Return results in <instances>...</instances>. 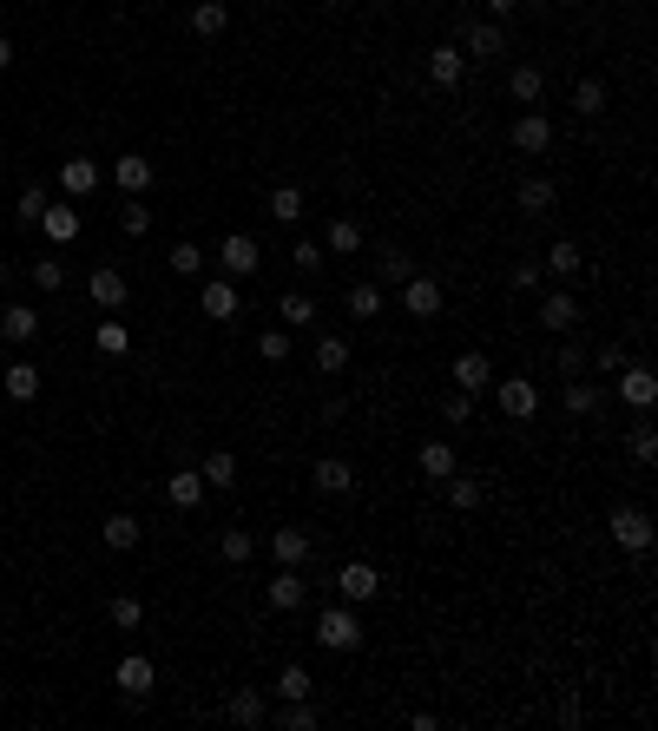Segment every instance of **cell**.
I'll use <instances>...</instances> for the list:
<instances>
[{
    "mask_svg": "<svg viewBox=\"0 0 658 731\" xmlns=\"http://www.w3.org/2000/svg\"><path fill=\"white\" fill-rule=\"evenodd\" d=\"M316 639H323V646L329 652H356L362 646V620H356V606H329V613H323V620H316Z\"/></svg>",
    "mask_w": 658,
    "mask_h": 731,
    "instance_id": "obj_1",
    "label": "cell"
},
{
    "mask_svg": "<svg viewBox=\"0 0 658 731\" xmlns=\"http://www.w3.org/2000/svg\"><path fill=\"white\" fill-rule=\"evenodd\" d=\"M218 264H224V277H257V264H264V244L257 238H244V231H231V238L218 244Z\"/></svg>",
    "mask_w": 658,
    "mask_h": 731,
    "instance_id": "obj_2",
    "label": "cell"
},
{
    "mask_svg": "<svg viewBox=\"0 0 658 731\" xmlns=\"http://www.w3.org/2000/svg\"><path fill=\"white\" fill-rule=\"evenodd\" d=\"M612 541L626 547V554H645V547H652V514L645 508H612Z\"/></svg>",
    "mask_w": 658,
    "mask_h": 731,
    "instance_id": "obj_3",
    "label": "cell"
},
{
    "mask_svg": "<svg viewBox=\"0 0 658 731\" xmlns=\"http://www.w3.org/2000/svg\"><path fill=\"white\" fill-rule=\"evenodd\" d=\"M336 593H343L349 606H362V600H376V593H382V573L369 567V560H349V567L336 573Z\"/></svg>",
    "mask_w": 658,
    "mask_h": 731,
    "instance_id": "obj_4",
    "label": "cell"
},
{
    "mask_svg": "<svg viewBox=\"0 0 658 731\" xmlns=\"http://www.w3.org/2000/svg\"><path fill=\"white\" fill-rule=\"evenodd\" d=\"M487 389H494V402H501L507 415H514V422H527L533 409H540V389H533L527 376H507V382H487Z\"/></svg>",
    "mask_w": 658,
    "mask_h": 731,
    "instance_id": "obj_5",
    "label": "cell"
},
{
    "mask_svg": "<svg viewBox=\"0 0 658 731\" xmlns=\"http://www.w3.org/2000/svg\"><path fill=\"white\" fill-rule=\"evenodd\" d=\"M395 290H402V310H408V317H441V284H435V277H402V284H395Z\"/></svg>",
    "mask_w": 658,
    "mask_h": 731,
    "instance_id": "obj_6",
    "label": "cell"
},
{
    "mask_svg": "<svg viewBox=\"0 0 658 731\" xmlns=\"http://www.w3.org/2000/svg\"><path fill=\"white\" fill-rule=\"evenodd\" d=\"M112 679H119V692H126V699H152L158 672H152V659H145V652H126V659H119V672H112Z\"/></svg>",
    "mask_w": 658,
    "mask_h": 731,
    "instance_id": "obj_7",
    "label": "cell"
},
{
    "mask_svg": "<svg viewBox=\"0 0 658 731\" xmlns=\"http://www.w3.org/2000/svg\"><path fill=\"white\" fill-rule=\"evenodd\" d=\"M303 593H310V580H303V567H277V580L264 587V600L277 606V613H297Z\"/></svg>",
    "mask_w": 658,
    "mask_h": 731,
    "instance_id": "obj_8",
    "label": "cell"
},
{
    "mask_svg": "<svg viewBox=\"0 0 658 731\" xmlns=\"http://www.w3.org/2000/svg\"><path fill=\"white\" fill-rule=\"evenodd\" d=\"M461 40H468V60H501V53H507V27H501V20H474Z\"/></svg>",
    "mask_w": 658,
    "mask_h": 731,
    "instance_id": "obj_9",
    "label": "cell"
},
{
    "mask_svg": "<svg viewBox=\"0 0 658 731\" xmlns=\"http://www.w3.org/2000/svg\"><path fill=\"white\" fill-rule=\"evenodd\" d=\"M204 494H211V488H204V475H198V468H178V475H165V501H172V508H204Z\"/></svg>",
    "mask_w": 658,
    "mask_h": 731,
    "instance_id": "obj_10",
    "label": "cell"
},
{
    "mask_svg": "<svg viewBox=\"0 0 658 731\" xmlns=\"http://www.w3.org/2000/svg\"><path fill=\"white\" fill-rule=\"evenodd\" d=\"M310 481H316L323 494H349V488H356V461H343V455H323V461L310 468Z\"/></svg>",
    "mask_w": 658,
    "mask_h": 731,
    "instance_id": "obj_11",
    "label": "cell"
},
{
    "mask_svg": "<svg viewBox=\"0 0 658 731\" xmlns=\"http://www.w3.org/2000/svg\"><path fill=\"white\" fill-rule=\"evenodd\" d=\"M198 310H204L211 323H231V317H237V284H231V277L204 284V290H198Z\"/></svg>",
    "mask_w": 658,
    "mask_h": 731,
    "instance_id": "obj_12",
    "label": "cell"
},
{
    "mask_svg": "<svg viewBox=\"0 0 658 731\" xmlns=\"http://www.w3.org/2000/svg\"><path fill=\"white\" fill-rule=\"evenodd\" d=\"M112 178H119V191H126V198H145V191H152V159L126 152V159H112Z\"/></svg>",
    "mask_w": 658,
    "mask_h": 731,
    "instance_id": "obj_13",
    "label": "cell"
},
{
    "mask_svg": "<svg viewBox=\"0 0 658 731\" xmlns=\"http://www.w3.org/2000/svg\"><path fill=\"white\" fill-rule=\"evenodd\" d=\"M99 178H106V172H99L93 159H66V165H60V191H66V198H93Z\"/></svg>",
    "mask_w": 658,
    "mask_h": 731,
    "instance_id": "obj_14",
    "label": "cell"
},
{
    "mask_svg": "<svg viewBox=\"0 0 658 731\" xmlns=\"http://www.w3.org/2000/svg\"><path fill=\"white\" fill-rule=\"evenodd\" d=\"M514 205L527 211V218H547V211L560 205V185H553V178H527V185L514 191Z\"/></svg>",
    "mask_w": 658,
    "mask_h": 731,
    "instance_id": "obj_15",
    "label": "cell"
},
{
    "mask_svg": "<svg viewBox=\"0 0 658 731\" xmlns=\"http://www.w3.org/2000/svg\"><path fill=\"white\" fill-rule=\"evenodd\" d=\"M0 336H7V343H33V336H40V310H33V303H7V310H0Z\"/></svg>",
    "mask_w": 658,
    "mask_h": 731,
    "instance_id": "obj_16",
    "label": "cell"
},
{
    "mask_svg": "<svg viewBox=\"0 0 658 731\" xmlns=\"http://www.w3.org/2000/svg\"><path fill=\"white\" fill-rule=\"evenodd\" d=\"M540 323H547L553 336L573 330V323H580V303H573V290H553V297H540Z\"/></svg>",
    "mask_w": 658,
    "mask_h": 731,
    "instance_id": "obj_17",
    "label": "cell"
},
{
    "mask_svg": "<svg viewBox=\"0 0 658 731\" xmlns=\"http://www.w3.org/2000/svg\"><path fill=\"white\" fill-rule=\"evenodd\" d=\"M415 468H422L428 481H448V475L461 468V455H455L448 442H422V448H415Z\"/></svg>",
    "mask_w": 658,
    "mask_h": 731,
    "instance_id": "obj_18",
    "label": "cell"
},
{
    "mask_svg": "<svg viewBox=\"0 0 658 731\" xmlns=\"http://www.w3.org/2000/svg\"><path fill=\"white\" fill-rule=\"evenodd\" d=\"M619 396H626L632 402V409H652V402H658V376H652V369H619Z\"/></svg>",
    "mask_w": 658,
    "mask_h": 731,
    "instance_id": "obj_19",
    "label": "cell"
},
{
    "mask_svg": "<svg viewBox=\"0 0 658 731\" xmlns=\"http://www.w3.org/2000/svg\"><path fill=\"white\" fill-rule=\"evenodd\" d=\"M270 554H277V567H303L310 560V534L303 527H277L270 534Z\"/></svg>",
    "mask_w": 658,
    "mask_h": 731,
    "instance_id": "obj_20",
    "label": "cell"
},
{
    "mask_svg": "<svg viewBox=\"0 0 658 731\" xmlns=\"http://www.w3.org/2000/svg\"><path fill=\"white\" fill-rule=\"evenodd\" d=\"M514 145H520V152H547V145H553L547 112H520V119H514Z\"/></svg>",
    "mask_w": 658,
    "mask_h": 731,
    "instance_id": "obj_21",
    "label": "cell"
},
{
    "mask_svg": "<svg viewBox=\"0 0 658 731\" xmlns=\"http://www.w3.org/2000/svg\"><path fill=\"white\" fill-rule=\"evenodd\" d=\"M99 534H106V547H119V554H126V547L145 541V521H139V514H106V521H99Z\"/></svg>",
    "mask_w": 658,
    "mask_h": 731,
    "instance_id": "obj_22",
    "label": "cell"
},
{
    "mask_svg": "<svg viewBox=\"0 0 658 731\" xmlns=\"http://www.w3.org/2000/svg\"><path fill=\"white\" fill-rule=\"evenodd\" d=\"M461 66H468L461 47H428V80L435 86H461Z\"/></svg>",
    "mask_w": 658,
    "mask_h": 731,
    "instance_id": "obj_23",
    "label": "cell"
},
{
    "mask_svg": "<svg viewBox=\"0 0 658 731\" xmlns=\"http://www.w3.org/2000/svg\"><path fill=\"white\" fill-rule=\"evenodd\" d=\"M224 27H231L224 0H191V33H198V40H218Z\"/></svg>",
    "mask_w": 658,
    "mask_h": 731,
    "instance_id": "obj_24",
    "label": "cell"
},
{
    "mask_svg": "<svg viewBox=\"0 0 658 731\" xmlns=\"http://www.w3.org/2000/svg\"><path fill=\"white\" fill-rule=\"evenodd\" d=\"M540 271H553V277H560V284H573V277L586 271L580 244H573V238H560V244H553V251H547V264H540Z\"/></svg>",
    "mask_w": 658,
    "mask_h": 731,
    "instance_id": "obj_25",
    "label": "cell"
},
{
    "mask_svg": "<svg viewBox=\"0 0 658 731\" xmlns=\"http://www.w3.org/2000/svg\"><path fill=\"white\" fill-rule=\"evenodd\" d=\"M455 382L474 396V389H487V382H494V363H487L481 350H461V356H455Z\"/></svg>",
    "mask_w": 658,
    "mask_h": 731,
    "instance_id": "obj_26",
    "label": "cell"
},
{
    "mask_svg": "<svg viewBox=\"0 0 658 731\" xmlns=\"http://www.w3.org/2000/svg\"><path fill=\"white\" fill-rule=\"evenodd\" d=\"M277 317H283V330H310L316 323V297L310 290H290V297H277Z\"/></svg>",
    "mask_w": 658,
    "mask_h": 731,
    "instance_id": "obj_27",
    "label": "cell"
},
{
    "mask_svg": "<svg viewBox=\"0 0 658 731\" xmlns=\"http://www.w3.org/2000/svg\"><path fill=\"white\" fill-rule=\"evenodd\" d=\"M0 389H7L14 402H33V396H40V363H7Z\"/></svg>",
    "mask_w": 658,
    "mask_h": 731,
    "instance_id": "obj_28",
    "label": "cell"
},
{
    "mask_svg": "<svg viewBox=\"0 0 658 731\" xmlns=\"http://www.w3.org/2000/svg\"><path fill=\"white\" fill-rule=\"evenodd\" d=\"M93 303H99V310H119V303H126V271L99 264V271H93Z\"/></svg>",
    "mask_w": 658,
    "mask_h": 731,
    "instance_id": "obj_29",
    "label": "cell"
},
{
    "mask_svg": "<svg viewBox=\"0 0 658 731\" xmlns=\"http://www.w3.org/2000/svg\"><path fill=\"white\" fill-rule=\"evenodd\" d=\"M40 231H47L53 244H73L79 238V211L73 205H47V211H40Z\"/></svg>",
    "mask_w": 658,
    "mask_h": 731,
    "instance_id": "obj_30",
    "label": "cell"
},
{
    "mask_svg": "<svg viewBox=\"0 0 658 731\" xmlns=\"http://www.w3.org/2000/svg\"><path fill=\"white\" fill-rule=\"evenodd\" d=\"M507 93H514L520 106H540V93H547V73H540V66H514V73H507Z\"/></svg>",
    "mask_w": 658,
    "mask_h": 731,
    "instance_id": "obj_31",
    "label": "cell"
},
{
    "mask_svg": "<svg viewBox=\"0 0 658 731\" xmlns=\"http://www.w3.org/2000/svg\"><path fill=\"white\" fill-rule=\"evenodd\" d=\"M198 475H204V488H237V455L231 448H211Z\"/></svg>",
    "mask_w": 658,
    "mask_h": 731,
    "instance_id": "obj_32",
    "label": "cell"
},
{
    "mask_svg": "<svg viewBox=\"0 0 658 731\" xmlns=\"http://www.w3.org/2000/svg\"><path fill=\"white\" fill-rule=\"evenodd\" d=\"M441 488H448V508H455V514H474V508H481V481L461 475V468H455L448 481H441Z\"/></svg>",
    "mask_w": 658,
    "mask_h": 731,
    "instance_id": "obj_33",
    "label": "cell"
},
{
    "mask_svg": "<svg viewBox=\"0 0 658 731\" xmlns=\"http://www.w3.org/2000/svg\"><path fill=\"white\" fill-rule=\"evenodd\" d=\"M316 369H323V376H343L349 369V343L343 336H316V356H310Z\"/></svg>",
    "mask_w": 658,
    "mask_h": 731,
    "instance_id": "obj_34",
    "label": "cell"
},
{
    "mask_svg": "<svg viewBox=\"0 0 658 731\" xmlns=\"http://www.w3.org/2000/svg\"><path fill=\"white\" fill-rule=\"evenodd\" d=\"M218 554L231 560V567H244V560L257 554V541H251V527H224V534H218Z\"/></svg>",
    "mask_w": 658,
    "mask_h": 731,
    "instance_id": "obj_35",
    "label": "cell"
},
{
    "mask_svg": "<svg viewBox=\"0 0 658 731\" xmlns=\"http://www.w3.org/2000/svg\"><path fill=\"white\" fill-rule=\"evenodd\" d=\"M106 620L119 626V633H139V626H145V600H132V593H119V600L106 606Z\"/></svg>",
    "mask_w": 658,
    "mask_h": 731,
    "instance_id": "obj_36",
    "label": "cell"
},
{
    "mask_svg": "<svg viewBox=\"0 0 658 731\" xmlns=\"http://www.w3.org/2000/svg\"><path fill=\"white\" fill-rule=\"evenodd\" d=\"M270 218H277V224H297L303 218V185H277V191H270Z\"/></svg>",
    "mask_w": 658,
    "mask_h": 731,
    "instance_id": "obj_37",
    "label": "cell"
},
{
    "mask_svg": "<svg viewBox=\"0 0 658 731\" xmlns=\"http://www.w3.org/2000/svg\"><path fill=\"white\" fill-rule=\"evenodd\" d=\"M323 251H336V257L362 251V224L356 218H336V224H329V238H323Z\"/></svg>",
    "mask_w": 658,
    "mask_h": 731,
    "instance_id": "obj_38",
    "label": "cell"
},
{
    "mask_svg": "<svg viewBox=\"0 0 658 731\" xmlns=\"http://www.w3.org/2000/svg\"><path fill=\"white\" fill-rule=\"evenodd\" d=\"M573 112H580V119H599V112H606V80H580L573 86Z\"/></svg>",
    "mask_w": 658,
    "mask_h": 731,
    "instance_id": "obj_39",
    "label": "cell"
},
{
    "mask_svg": "<svg viewBox=\"0 0 658 731\" xmlns=\"http://www.w3.org/2000/svg\"><path fill=\"white\" fill-rule=\"evenodd\" d=\"M231 718H237V725H264V692H257V685H244V692H237V699H231Z\"/></svg>",
    "mask_w": 658,
    "mask_h": 731,
    "instance_id": "obj_40",
    "label": "cell"
},
{
    "mask_svg": "<svg viewBox=\"0 0 658 731\" xmlns=\"http://www.w3.org/2000/svg\"><path fill=\"white\" fill-rule=\"evenodd\" d=\"M599 409V389L586 376H566V415H593Z\"/></svg>",
    "mask_w": 658,
    "mask_h": 731,
    "instance_id": "obj_41",
    "label": "cell"
},
{
    "mask_svg": "<svg viewBox=\"0 0 658 731\" xmlns=\"http://www.w3.org/2000/svg\"><path fill=\"white\" fill-rule=\"evenodd\" d=\"M349 317H376V310H382V284H349Z\"/></svg>",
    "mask_w": 658,
    "mask_h": 731,
    "instance_id": "obj_42",
    "label": "cell"
},
{
    "mask_svg": "<svg viewBox=\"0 0 658 731\" xmlns=\"http://www.w3.org/2000/svg\"><path fill=\"white\" fill-rule=\"evenodd\" d=\"M93 343H99V350H106V356H126L132 350V330H126V323H99V330H93Z\"/></svg>",
    "mask_w": 658,
    "mask_h": 731,
    "instance_id": "obj_43",
    "label": "cell"
},
{
    "mask_svg": "<svg viewBox=\"0 0 658 731\" xmlns=\"http://www.w3.org/2000/svg\"><path fill=\"white\" fill-rule=\"evenodd\" d=\"M119 231H126V238H145V231H152V211H145V198H126V205H119Z\"/></svg>",
    "mask_w": 658,
    "mask_h": 731,
    "instance_id": "obj_44",
    "label": "cell"
},
{
    "mask_svg": "<svg viewBox=\"0 0 658 731\" xmlns=\"http://www.w3.org/2000/svg\"><path fill=\"white\" fill-rule=\"evenodd\" d=\"M165 271H172V277H198V271H204V251H198V244H172Z\"/></svg>",
    "mask_w": 658,
    "mask_h": 731,
    "instance_id": "obj_45",
    "label": "cell"
},
{
    "mask_svg": "<svg viewBox=\"0 0 658 731\" xmlns=\"http://www.w3.org/2000/svg\"><path fill=\"white\" fill-rule=\"evenodd\" d=\"M277 725H283V731H316V712H310V699H283Z\"/></svg>",
    "mask_w": 658,
    "mask_h": 731,
    "instance_id": "obj_46",
    "label": "cell"
},
{
    "mask_svg": "<svg viewBox=\"0 0 658 731\" xmlns=\"http://www.w3.org/2000/svg\"><path fill=\"white\" fill-rule=\"evenodd\" d=\"M27 277H33V290H60L66 284V264H60V257H40V264H27Z\"/></svg>",
    "mask_w": 658,
    "mask_h": 731,
    "instance_id": "obj_47",
    "label": "cell"
},
{
    "mask_svg": "<svg viewBox=\"0 0 658 731\" xmlns=\"http://www.w3.org/2000/svg\"><path fill=\"white\" fill-rule=\"evenodd\" d=\"M310 685H316V679H310L303 666H283V672H277V692H283V699H310Z\"/></svg>",
    "mask_w": 658,
    "mask_h": 731,
    "instance_id": "obj_48",
    "label": "cell"
},
{
    "mask_svg": "<svg viewBox=\"0 0 658 731\" xmlns=\"http://www.w3.org/2000/svg\"><path fill=\"white\" fill-rule=\"evenodd\" d=\"M40 211H47V191L27 185V191H20V205H14V218H20V224H40Z\"/></svg>",
    "mask_w": 658,
    "mask_h": 731,
    "instance_id": "obj_49",
    "label": "cell"
},
{
    "mask_svg": "<svg viewBox=\"0 0 658 731\" xmlns=\"http://www.w3.org/2000/svg\"><path fill=\"white\" fill-rule=\"evenodd\" d=\"M257 356H264V363H283V356H290V330H264L257 336Z\"/></svg>",
    "mask_w": 658,
    "mask_h": 731,
    "instance_id": "obj_50",
    "label": "cell"
},
{
    "mask_svg": "<svg viewBox=\"0 0 658 731\" xmlns=\"http://www.w3.org/2000/svg\"><path fill=\"white\" fill-rule=\"evenodd\" d=\"M632 455H639L645 468L658 461V429H652V422H639V429H632Z\"/></svg>",
    "mask_w": 658,
    "mask_h": 731,
    "instance_id": "obj_51",
    "label": "cell"
},
{
    "mask_svg": "<svg viewBox=\"0 0 658 731\" xmlns=\"http://www.w3.org/2000/svg\"><path fill=\"white\" fill-rule=\"evenodd\" d=\"M560 376H586V343H560Z\"/></svg>",
    "mask_w": 658,
    "mask_h": 731,
    "instance_id": "obj_52",
    "label": "cell"
},
{
    "mask_svg": "<svg viewBox=\"0 0 658 731\" xmlns=\"http://www.w3.org/2000/svg\"><path fill=\"white\" fill-rule=\"evenodd\" d=\"M290 264H303V271H323V244L297 238V244H290Z\"/></svg>",
    "mask_w": 658,
    "mask_h": 731,
    "instance_id": "obj_53",
    "label": "cell"
},
{
    "mask_svg": "<svg viewBox=\"0 0 658 731\" xmlns=\"http://www.w3.org/2000/svg\"><path fill=\"white\" fill-rule=\"evenodd\" d=\"M441 415H448V422H474V396H468V389H455V396L441 402Z\"/></svg>",
    "mask_w": 658,
    "mask_h": 731,
    "instance_id": "obj_54",
    "label": "cell"
},
{
    "mask_svg": "<svg viewBox=\"0 0 658 731\" xmlns=\"http://www.w3.org/2000/svg\"><path fill=\"white\" fill-rule=\"evenodd\" d=\"M376 271H382V284H402V277H408V257H402V251H382Z\"/></svg>",
    "mask_w": 658,
    "mask_h": 731,
    "instance_id": "obj_55",
    "label": "cell"
},
{
    "mask_svg": "<svg viewBox=\"0 0 658 731\" xmlns=\"http://www.w3.org/2000/svg\"><path fill=\"white\" fill-rule=\"evenodd\" d=\"M507 284H514V290H533V284H540V264H514V271H507Z\"/></svg>",
    "mask_w": 658,
    "mask_h": 731,
    "instance_id": "obj_56",
    "label": "cell"
},
{
    "mask_svg": "<svg viewBox=\"0 0 658 731\" xmlns=\"http://www.w3.org/2000/svg\"><path fill=\"white\" fill-rule=\"evenodd\" d=\"M586 363H593V369H612V376H619V369H626V356H619V350H599V356H586Z\"/></svg>",
    "mask_w": 658,
    "mask_h": 731,
    "instance_id": "obj_57",
    "label": "cell"
},
{
    "mask_svg": "<svg viewBox=\"0 0 658 731\" xmlns=\"http://www.w3.org/2000/svg\"><path fill=\"white\" fill-rule=\"evenodd\" d=\"M481 7H487V20H514L520 0H481Z\"/></svg>",
    "mask_w": 658,
    "mask_h": 731,
    "instance_id": "obj_58",
    "label": "cell"
},
{
    "mask_svg": "<svg viewBox=\"0 0 658 731\" xmlns=\"http://www.w3.org/2000/svg\"><path fill=\"white\" fill-rule=\"evenodd\" d=\"M7 66H14V40H7V33H0V73H7Z\"/></svg>",
    "mask_w": 658,
    "mask_h": 731,
    "instance_id": "obj_59",
    "label": "cell"
},
{
    "mask_svg": "<svg viewBox=\"0 0 658 731\" xmlns=\"http://www.w3.org/2000/svg\"><path fill=\"white\" fill-rule=\"evenodd\" d=\"M0 284H7V264H0Z\"/></svg>",
    "mask_w": 658,
    "mask_h": 731,
    "instance_id": "obj_60",
    "label": "cell"
}]
</instances>
